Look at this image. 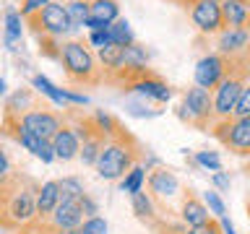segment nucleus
Returning <instances> with one entry per match:
<instances>
[{
    "mask_svg": "<svg viewBox=\"0 0 250 234\" xmlns=\"http://www.w3.org/2000/svg\"><path fill=\"white\" fill-rule=\"evenodd\" d=\"M44 101L39 99V91L34 89V86H19L13 94H8L5 97V104H3V115L8 117H21L31 112V109L42 107Z\"/></svg>",
    "mask_w": 250,
    "mask_h": 234,
    "instance_id": "4468645a",
    "label": "nucleus"
},
{
    "mask_svg": "<svg viewBox=\"0 0 250 234\" xmlns=\"http://www.w3.org/2000/svg\"><path fill=\"white\" fill-rule=\"evenodd\" d=\"M211 182H214V187L219 193H229V185H232V179L227 177V172L222 169V172H214L211 175Z\"/></svg>",
    "mask_w": 250,
    "mask_h": 234,
    "instance_id": "58836bf2",
    "label": "nucleus"
},
{
    "mask_svg": "<svg viewBox=\"0 0 250 234\" xmlns=\"http://www.w3.org/2000/svg\"><path fill=\"white\" fill-rule=\"evenodd\" d=\"M52 146H55V156H58L60 161H73L81 156V138H78V133L73 130L70 122H65L60 128V133L52 138Z\"/></svg>",
    "mask_w": 250,
    "mask_h": 234,
    "instance_id": "f3484780",
    "label": "nucleus"
},
{
    "mask_svg": "<svg viewBox=\"0 0 250 234\" xmlns=\"http://www.w3.org/2000/svg\"><path fill=\"white\" fill-rule=\"evenodd\" d=\"M65 8H68L70 21H73V29L86 26V21L91 19V3L89 0H68Z\"/></svg>",
    "mask_w": 250,
    "mask_h": 234,
    "instance_id": "cd10ccee",
    "label": "nucleus"
},
{
    "mask_svg": "<svg viewBox=\"0 0 250 234\" xmlns=\"http://www.w3.org/2000/svg\"><path fill=\"white\" fill-rule=\"evenodd\" d=\"M180 234H224V229H222V221H219V218H211L206 226H185Z\"/></svg>",
    "mask_w": 250,
    "mask_h": 234,
    "instance_id": "f704fd0d",
    "label": "nucleus"
},
{
    "mask_svg": "<svg viewBox=\"0 0 250 234\" xmlns=\"http://www.w3.org/2000/svg\"><path fill=\"white\" fill-rule=\"evenodd\" d=\"M81 208H83V216H86V218H91V216H97V214H99L97 203L91 200V195H89V193H86L83 198H81Z\"/></svg>",
    "mask_w": 250,
    "mask_h": 234,
    "instance_id": "ea45409f",
    "label": "nucleus"
},
{
    "mask_svg": "<svg viewBox=\"0 0 250 234\" xmlns=\"http://www.w3.org/2000/svg\"><path fill=\"white\" fill-rule=\"evenodd\" d=\"M224 29H248L250 26V0H222Z\"/></svg>",
    "mask_w": 250,
    "mask_h": 234,
    "instance_id": "412c9836",
    "label": "nucleus"
},
{
    "mask_svg": "<svg viewBox=\"0 0 250 234\" xmlns=\"http://www.w3.org/2000/svg\"><path fill=\"white\" fill-rule=\"evenodd\" d=\"M188 13H190V21L201 37H216L224 29V16L219 0H195Z\"/></svg>",
    "mask_w": 250,
    "mask_h": 234,
    "instance_id": "9b49d317",
    "label": "nucleus"
},
{
    "mask_svg": "<svg viewBox=\"0 0 250 234\" xmlns=\"http://www.w3.org/2000/svg\"><path fill=\"white\" fill-rule=\"evenodd\" d=\"M203 200H206V206H208L211 214H214V218L227 216V206H224V200H222V195H219V190H206V193H203Z\"/></svg>",
    "mask_w": 250,
    "mask_h": 234,
    "instance_id": "72a5a7b5",
    "label": "nucleus"
},
{
    "mask_svg": "<svg viewBox=\"0 0 250 234\" xmlns=\"http://www.w3.org/2000/svg\"><path fill=\"white\" fill-rule=\"evenodd\" d=\"M65 117H68V122L73 125V130L78 133V138H81V156H78L81 164H83V167H97L99 154H102V148H104L109 136L97 125V120H94L91 112L83 115L81 109L68 107Z\"/></svg>",
    "mask_w": 250,
    "mask_h": 234,
    "instance_id": "423d86ee",
    "label": "nucleus"
},
{
    "mask_svg": "<svg viewBox=\"0 0 250 234\" xmlns=\"http://www.w3.org/2000/svg\"><path fill=\"white\" fill-rule=\"evenodd\" d=\"M245 55H248V62H250V47H248V52H245Z\"/></svg>",
    "mask_w": 250,
    "mask_h": 234,
    "instance_id": "c03bdc74",
    "label": "nucleus"
},
{
    "mask_svg": "<svg viewBox=\"0 0 250 234\" xmlns=\"http://www.w3.org/2000/svg\"><path fill=\"white\" fill-rule=\"evenodd\" d=\"M23 26H26V21H23L21 11L13 5H8L5 8V29H3V42H5L8 50H16V44L21 42Z\"/></svg>",
    "mask_w": 250,
    "mask_h": 234,
    "instance_id": "5701e85b",
    "label": "nucleus"
},
{
    "mask_svg": "<svg viewBox=\"0 0 250 234\" xmlns=\"http://www.w3.org/2000/svg\"><path fill=\"white\" fill-rule=\"evenodd\" d=\"M148 60L151 55L141 42H133L130 47H125V55H123V68H148Z\"/></svg>",
    "mask_w": 250,
    "mask_h": 234,
    "instance_id": "bb28decb",
    "label": "nucleus"
},
{
    "mask_svg": "<svg viewBox=\"0 0 250 234\" xmlns=\"http://www.w3.org/2000/svg\"><path fill=\"white\" fill-rule=\"evenodd\" d=\"M232 117H250V86L242 91V97H240V101H237V107H234Z\"/></svg>",
    "mask_w": 250,
    "mask_h": 234,
    "instance_id": "4c0bfd02",
    "label": "nucleus"
},
{
    "mask_svg": "<svg viewBox=\"0 0 250 234\" xmlns=\"http://www.w3.org/2000/svg\"><path fill=\"white\" fill-rule=\"evenodd\" d=\"M47 221L52 226H58V229H81V224L86 221L81 200H62Z\"/></svg>",
    "mask_w": 250,
    "mask_h": 234,
    "instance_id": "6ab92c4d",
    "label": "nucleus"
},
{
    "mask_svg": "<svg viewBox=\"0 0 250 234\" xmlns=\"http://www.w3.org/2000/svg\"><path fill=\"white\" fill-rule=\"evenodd\" d=\"M130 200H133V214H136V218L141 224H146L148 229H159L162 221H159V214H156V200L151 198V193H136V195H130Z\"/></svg>",
    "mask_w": 250,
    "mask_h": 234,
    "instance_id": "4be33fe9",
    "label": "nucleus"
},
{
    "mask_svg": "<svg viewBox=\"0 0 250 234\" xmlns=\"http://www.w3.org/2000/svg\"><path fill=\"white\" fill-rule=\"evenodd\" d=\"M248 86H250L248 55H234L232 65H229V73H227V78L219 83V89L214 91V107H216V117H219V120L232 117L234 107H237L242 91H245Z\"/></svg>",
    "mask_w": 250,
    "mask_h": 234,
    "instance_id": "20e7f679",
    "label": "nucleus"
},
{
    "mask_svg": "<svg viewBox=\"0 0 250 234\" xmlns=\"http://www.w3.org/2000/svg\"><path fill=\"white\" fill-rule=\"evenodd\" d=\"M211 211L206 206V200L198 198L193 190H185L183 203H180V221L185 226H206L211 221Z\"/></svg>",
    "mask_w": 250,
    "mask_h": 234,
    "instance_id": "2eb2a0df",
    "label": "nucleus"
},
{
    "mask_svg": "<svg viewBox=\"0 0 250 234\" xmlns=\"http://www.w3.org/2000/svg\"><path fill=\"white\" fill-rule=\"evenodd\" d=\"M109 37H112V44H120V47H130L133 42H138L136 34H133L130 23L125 19H117L112 26H109Z\"/></svg>",
    "mask_w": 250,
    "mask_h": 234,
    "instance_id": "c85d7f7f",
    "label": "nucleus"
},
{
    "mask_svg": "<svg viewBox=\"0 0 250 234\" xmlns=\"http://www.w3.org/2000/svg\"><path fill=\"white\" fill-rule=\"evenodd\" d=\"M123 55H125V47L120 44H107L102 50H97V60H99L102 70H104V81L123 68Z\"/></svg>",
    "mask_w": 250,
    "mask_h": 234,
    "instance_id": "b1692460",
    "label": "nucleus"
},
{
    "mask_svg": "<svg viewBox=\"0 0 250 234\" xmlns=\"http://www.w3.org/2000/svg\"><path fill=\"white\" fill-rule=\"evenodd\" d=\"M89 44H94L97 50H102V47L112 44V37H109V29H97L89 34Z\"/></svg>",
    "mask_w": 250,
    "mask_h": 234,
    "instance_id": "e433bc0d",
    "label": "nucleus"
},
{
    "mask_svg": "<svg viewBox=\"0 0 250 234\" xmlns=\"http://www.w3.org/2000/svg\"><path fill=\"white\" fill-rule=\"evenodd\" d=\"M146 177H148V167H144V164H136V167H133L128 175L120 179V190H123V193H128V195L141 193V190H144Z\"/></svg>",
    "mask_w": 250,
    "mask_h": 234,
    "instance_id": "a878e982",
    "label": "nucleus"
},
{
    "mask_svg": "<svg viewBox=\"0 0 250 234\" xmlns=\"http://www.w3.org/2000/svg\"><path fill=\"white\" fill-rule=\"evenodd\" d=\"M52 0H21V5H19V11L23 19H29L31 13H37V11H42L44 5H50Z\"/></svg>",
    "mask_w": 250,
    "mask_h": 234,
    "instance_id": "c9c22d12",
    "label": "nucleus"
},
{
    "mask_svg": "<svg viewBox=\"0 0 250 234\" xmlns=\"http://www.w3.org/2000/svg\"><path fill=\"white\" fill-rule=\"evenodd\" d=\"M144 156H146L144 143L130 130H125V125H120V130L107 138L94 169L107 182H120L136 164H144Z\"/></svg>",
    "mask_w": 250,
    "mask_h": 234,
    "instance_id": "f03ea898",
    "label": "nucleus"
},
{
    "mask_svg": "<svg viewBox=\"0 0 250 234\" xmlns=\"http://www.w3.org/2000/svg\"><path fill=\"white\" fill-rule=\"evenodd\" d=\"M229 65H232V58H227V55L216 52V50L206 52L198 62H195V70H193L195 86H201V89L214 94L219 89V83L227 78V73H229Z\"/></svg>",
    "mask_w": 250,
    "mask_h": 234,
    "instance_id": "9d476101",
    "label": "nucleus"
},
{
    "mask_svg": "<svg viewBox=\"0 0 250 234\" xmlns=\"http://www.w3.org/2000/svg\"><path fill=\"white\" fill-rule=\"evenodd\" d=\"M211 136H214L229 154L242 156V159L250 156V117H227V120H216V125L211 128Z\"/></svg>",
    "mask_w": 250,
    "mask_h": 234,
    "instance_id": "6e6552de",
    "label": "nucleus"
},
{
    "mask_svg": "<svg viewBox=\"0 0 250 234\" xmlns=\"http://www.w3.org/2000/svg\"><path fill=\"white\" fill-rule=\"evenodd\" d=\"M146 190L151 193L154 200H172L175 195H180V179L175 177V172L162 167V164H154L148 167V177H146Z\"/></svg>",
    "mask_w": 250,
    "mask_h": 234,
    "instance_id": "f8f14e48",
    "label": "nucleus"
},
{
    "mask_svg": "<svg viewBox=\"0 0 250 234\" xmlns=\"http://www.w3.org/2000/svg\"><path fill=\"white\" fill-rule=\"evenodd\" d=\"M62 42L65 39H58V37H37V44H39V55L44 60H55L60 62V55H62Z\"/></svg>",
    "mask_w": 250,
    "mask_h": 234,
    "instance_id": "c756f323",
    "label": "nucleus"
},
{
    "mask_svg": "<svg viewBox=\"0 0 250 234\" xmlns=\"http://www.w3.org/2000/svg\"><path fill=\"white\" fill-rule=\"evenodd\" d=\"M128 91H136V94H141V97L156 101V104H164V101L172 99V86L164 81L156 70H151V68L144 70V73H141L136 81L130 83Z\"/></svg>",
    "mask_w": 250,
    "mask_h": 234,
    "instance_id": "ddd939ff",
    "label": "nucleus"
},
{
    "mask_svg": "<svg viewBox=\"0 0 250 234\" xmlns=\"http://www.w3.org/2000/svg\"><path fill=\"white\" fill-rule=\"evenodd\" d=\"M219 3H222V0H219Z\"/></svg>",
    "mask_w": 250,
    "mask_h": 234,
    "instance_id": "49530a36",
    "label": "nucleus"
},
{
    "mask_svg": "<svg viewBox=\"0 0 250 234\" xmlns=\"http://www.w3.org/2000/svg\"><path fill=\"white\" fill-rule=\"evenodd\" d=\"M26 21V29L31 31L34 37H58V39H65L70 31H76L73 29V21H70V16H68V8L58 3V0H52L50 5H44L42 11H37V13H31L29 19H23Z\"/></svg>",
    "mask_w": 250,
    "mask_h": 234,
    "instance_id": "0eeeda50",
    "label": "nucleus"
},
{
    "mask_svg": "<svg viewBox=\"0 0 250 234\" xmlns=\"http://www.w3.org/2000/svg\"><path fill=\"white\" fill-rule=\"evenodd\" d=\"M248 31H250V26H248Z\"/></svg>",
    "mask_w": 250,
    "mask_h": 234,
    "instance_id": "a18cd8bd",
    "label": "nucleus"
},
{
    "mask_svg": "<svg viewBox=\"0 0 250 234\" xmlns=\"http://www.w3.org/2000/svg\"><path fill=\"white\" fill-rule=\"evenodd\" d=\"M60 68L68 83L76 89H94V86L104 83V70H102L97 55L89 50V42H83V39H65L62 42Z\"/></svg>",
    "mask_w": 250,
    "mask_h": 234,
    "instance_id": "7ed1b4c3",
    "label": "nucleus"
},
{
    "mask_svg": "<svg viewBox=\"0 0 250 234\" xmlns=\"http://www.w3.org/2000/svg\"><path fill=\"white\" fill-rule=\"evenodd\" d=\"M169 3H175V5H180V8H185V11H190V5L195 3V0H169Z\"/></svg>",
    "mask_w": 250,
    "mask_h": 234,
    "instance_id": "79ce46f5",
    "label": "nucleus"
},
{
    "mask_svg": "<svg viewBox=\"0 0 250 234\" xmlns=\"http://www.w3.org/2000/svg\"><path fill=\"white\" fill-rule=\"evenodd\" d=\"M16 120H19V125L26 133H31V136H37V138H44V140H52L60 133L62 125L68 122L65 112H55V109H50L47 104L31 109V112L16 117Z\"/></svg>",
    "mask_w": 250,
    "mask_h": 234,
    "instance_id": "1a4fd4ad",
    "label": "nucleus"
},
{
    "mask_svg": "<svg viewBox=\"0 0 250 234\" xmlns=\"http://www.w3.org/2000/svg\"><path fill=\"white\" fill-rule=\"evenodd\" d=\"M31 86H34V89H37L39 94H42V97L50 99L55 107H60L62 112H65V109L70 107V104H68V99H65V91L58 89V86H55V83L50 81V78H44L42 73H37L34 78H31Z\"/></svg>",
    "mask_w": 250,
    "mask_h": 234,
    "instance_id": "393cba45",
    "label": "nucleus"
},
{
    "mask_svg": "<svg viewBox=\"0 0 250 234\" xmlns=\"http://www.w3.org/2000/svg\"><path fill=\"white\" fill-rule=\"evenodd\" d=\"M39 187L23 172L11 177H0V229L5 234L21 232L29 221L37 218V195Z\"/></svg>",
    "mask_w": 250,
    "mask_h": 234,
    "instance_id": "f257e3e1",
    "label": "nucleus"
},
{
    "mask_svg": "<svg viewBox=\"0 0 250 234\" xmlns=\"http://www.w3.org/2000/svg\"><path fill=\"white\" fill-rule=\"evenodd\" d=\"M219 221H222V229H224V234H237V232H234V226H232V221H229L227 216H222Z\"/></svg>",
    "mask_w": 250,
    "mask_h": 234,
    "instance_id": "a19ab883",
    "label": "nucleus"
},
{
    "mask_svg": "<svg viewBox=\"0 0 250 234\" xmlns=\"http://www.w3.org/2000/svg\"><path fill=\"white\" fill-rule=\"evenodd\" d=\"M245 208H248V218H250V198H248V203H245Z\"/></svg>",
    "mask_w": 250,
    "mask_h": 234,
    "instance_id": "37998d69",
    "label": "nucleus"
},
{
    "mask_svg": "<svg viewBox=\"0 0 250 234\" xmlns=\"http://www.w3.org/2000/svg\"><path fill=\"white\" fill-rule=\"evenodd\" d=\"M91 3V19L86 21V29H109L120 19V3L117 0H89Z\"/></svg>",
    "mask_w": 250,
    "mask_h": 234,
    "instance_id": "a211bd4d",
    "label": "nucleus"
},
{
    "mask_svg": "<svg viewBox=\"0 0 250 234\" xmlns=\"http://www.w3.org/2000/svg\"><path fill=\"white\" fill-rule=\"evenodd\" d=\"M78 234H109V224H107L104 216H91L81 224Z\"/></svg>",
    "mask_w": 250,
    "mask_h": 234,
    "instance_id": "2f4dec72",
    "label": "nucleus"
},
{
    "mask_svg": "<svg viewBox=\"0 0 250 234\" xmlns=\"http://www.w3.org/2000/svg\"><path fill=\"white\" fill-rule=\"evenodd\" d=\"M195 164L208 172H222V156L216 151H198L195 154Z\"/></svg>",
    "mask_w": 250,
    "mask_h": 234,
    "instance_id": "473e14b6",
    "label": "nucleus"
},
{
    "mask_svg": "<svg viewBox=\"0 0 250 234\" xmlns=\"http://www.w3.org/2000/svg\"><path fill=\"white\" fill-rule=\"evenodd\" d=\"M60 193H62V200H81L86 195V187L78 177H62L60 179Z\"/></svg>",
    "mask_w": 250,
    "mask_h": 234,
    "instance_id": "7c9ffc66",
    "label": "nucleus"
},
{
    "mask_svg": "<svg viewBox=\"0 0 250 234\" xmlns=\"http://www.w3.org/2000/svg\"><path fill=\"white\" fill-rule=\"evenodd\" d=\"M60 203H62L60 179H47L39 187V195H37V218H50Z\"/></svg>",
    "mask_w": 250,
    "mask_h": 234,
    "instance_id": "aec40b11",
    "label": "nucleus"
},
{
    "mask_svg": "<svg viewBox=\"0 0 250 234\" xmlns=\"http://www.w3.org/2000/svg\"><path fill=\"white\" fill-rule=\"evenodd\" d=\"M250 47V31L248 29H222L216 34V52L234 58V55H245Z\"/></svg>",
    "mask_w": 250,
    "mask_h": 234,
    "instance_id": "dca6fc26",
    "label": "nucleus"
},
{
    "mask_svg": "<svg viewBox=\"0 0 250 234\" xmlns=\"http://www.w3.org/2000/svg\"><path fill=\"white\" fill-rule=\"evenodd\" d=\"M177 117L195 130L211 133V128L219 120L216 107H214V94L193 83L190 89L183 91V99H180V107H177Z\"/></svg>",
    "mask_w": 250,
    "mask_h": 234,
    "instance_id": "39448f33",
    "label": "nucleus"
}]
</instances>
